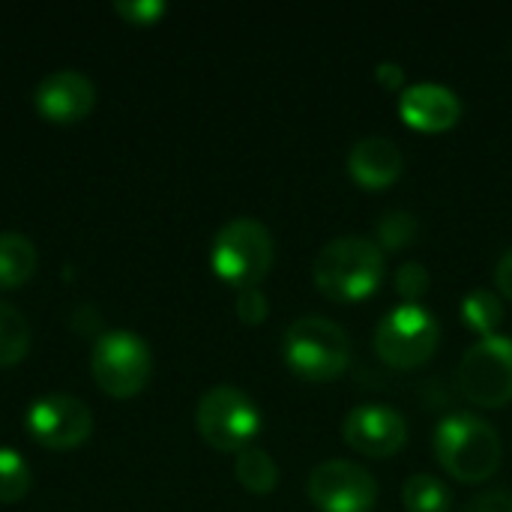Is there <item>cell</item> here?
Wrapping results in <instances>:
<instances>
[{"instance_id": "cell-1", "label": "cell", "mask_w": 512, "mask_h": 512, "mask_svg": "<svg viewBox=\"0 0 512 512\" xmlns=\"http://www.w3.org/2000/svg\"><path fill=\"white\" fill-rule=\"evenodd\" d=\"M387 264L375 240L360 234H342L330 240L312 264L315 288L336 303H357L372 297L384 282Z\"/></svg>"}, {"instance_id": "cell-2", "label": "cell", "mask_w": 512, "mask_h": 512, "mask_svg": "<svg viewBox=\"0 0 512 512\" xmlns=\"http://www.w3.org/2000/svg\"><path fill=\"white\" fill-rule=\"evenodd\" d=\"M435 459L441 468L459 480V483H486L498 474L504 447L495 432L483 417L477 414H450L435 426Z\"/></svg>"}, {"instance_id": "cell-3", "label": "cell", "mask_w": 512, "mask_h": 512, "mask_svg": "<svg viewBox=\"0 0 512 512\" xmlns=\"http://www.w3.org/2000/svg\"><path fill=\"white\" fill-rule=\"evenodd\" d=\"M282 357L300 381L324 384L348 369L351 342L336 321L321 315H303L288 324L282 339Z\"/></svg>"}, {"instance_id": "cell-4", "label": "cell", "mask_w": 512, "mask_h": 512, "mask_svg": "<svg viewBox=\"0 0 512 512\" xmlns=\"http://www.w3.org/2000/svg\"><path fill=\"white\" fill-rule=\"evenodd\" d=\"M210 264L216 276L234 285L237 291L252 288L273 267V237L258 219H249V216L231 219L213 237Z\"/></svg>"}, {"instance_id": "cell-5", "label": "cell", "mask_w": 512, "mask_h": 512, "mask_svg": "<svg viewBox=\"0 0 512 512\" xmlns=\"http://www.w3.org/2000/svg\"><path fill=\"white\" fill-rule=\"evenodd\" d=\"M195 426L213 450L240 453L252 447L255 435L261 432V411L243 390L219 384L201 396L195 408Z\"/></svg>"}, {"instance_id": "cell-6", "label": "cell", "mask_w": 512, "mask_h": 512, "mask_svg": "<svg viewBox=\"0 0 512 512\" xmlns=\"http://www.w3.org/2000/svg\"><path fill=\"white\" fill-rule=\"evenodd\" d=\"M441 345L438 318L420 303H402L375 327V354L393 369H417Z\"/></svg>"}, {"instance_id": "cell-7", "label": "cell", "mask_w": 512, "mask_h": 512, "mask_svg": "<svg viewBox=\"0 0 512 512\" xmlns=\"http://www.w3.org/2000/svg\"><path fill=\"white\" fill-rule=\"evenodd\" d=\"M90 372L108 396H135L153 375L150 345L132 330H105L93 342Z\"/></svg>"}, {"instance_id": "cell-8", "label": "cell", "mask_w": 512, "mask_h": 512, "mask_svg": "<svg viewBox=\"0 0 512 512\" xmlns=\"http://www.w3.org/2000/svg\"><path fill=\"white\" fill-rule=\"evenodd\" d=\"M459 387L477 408H504L512 402V339L486 336L474 342L459 363Z\"/></svg>"}, {"instance_id": "cell-9", "label": "cell", "mask_w": 512, "mask_h": 512, "mask_svg": "<svg viewBox=\"0 0 512 512\" xmlns=\"http://www.w3.org/2000/svg\"><path fill=\"white\" fill-rule=\"evenodd\" d=\"M309 501L321 512H372L378 501L375 477L357 462L330 459L309 474Z\"/></svg>"}, {"instance_id": "cell-10", "label": "cell", "mask_w": 512, "mask_h": 512, "mask_svg": "<svg viewBox=\"0 0 512 512\" xmlns=\"http://www.w3.org/2000/svg\"><path fill=\"white\" fill-rule=\"evenodd\" d=\"M24 423L30 438L48 450H72L84 444L93 432L90 408L69 393H48L33 399L24 414Z\"/></svg>"}, {"instance_id": "cell-11", "label": "cell", "mask_w": 512, "mask_h": 512, "mask_svg": "<svg viewBox=\"0 0 512 512\" xmlns=\"http://www.w3.org/2000/svg\"><path fill=\"white\" fill-rule=\"evenodd\" d=\"M345 444L369 459H390L408 444V423L405 417L381 402L357 405L342 420Z\"/></svg>"}, {"instance_id": "cell-12", "label": "cell", "mask_w": 512, "mask_h": 512, "mask_svg": "<svg viewBox=\"0 0 512 512\" xmlns=\"http://www.w3.org/2000/svg\"><path fill=\"white\" fill-rule=\"evenodd\" d=\"M33 102L51 123H78L96 105V84L78 69H57L36 84Z\"/></svg>"}, {"instance_id": "cell-13", "label": "cell", "mask_w": 512, "mask_h": 512, "mask_svg": "<svg viewBox=\"0 0 512 512\" xmlns=\"http://www.w3.org/2000/svg\"><path fill=\"white\" fill-rule=\"evenodd\" d=\"M399 114L417 132H447L462 117V99L444 84L423 81L402 90Z\"/></svg>"}, {"instance_id": "cell-14", "label": "cell", "mask_w": 512, "mask_h": 512, "mask_svg": "<svg viewBox=\"0 0 512 512\" xmlns=\"http://www.w3.org/2000/svg\"><path fill=\"white\" fill-rule=\"evenodd\" d=\"M402 168H405L402 150L396 147V141L384 135H366L354 141V147L348 150V174L363 189L381 192L393 186L402 177Z\"/></svg>"}, {"instance_id": "cell-15", "label": "cell", "mask_w": 512, "mask_h": 512, "mask_svg": "<svg viewBox=\"0 0 512 512\" xmlns=\"http://www.w3.org/2000/svg\"><path fill=\"white\" fill-rule=\"evenodd\" d=\"M39 255L27 234L0 231V288H18L36 273Z\"/></svg>"}, {"instance_id": "cell-16", "label": "cell", "mask_w": 512, "mask_h": 512, "mask_svg": "<svg viewBox=\"0 0 512 512\" xmlns=\"http://www.w3.org/2000/svg\"><path fill=\"white\" fill-rule=\"evenodd\" d=\"M234 474H237L240 486L249 489L252 495H270L279 486V468L270 459V453L261 447L240 450L234 459Z\"/></svg>"}, {"instance_id": "cell-17", "label": "cell", "mask_w": 512, "mask_h": 512, "mask_svg": "<svg viewBox=\"0 0 512 512\" xmlns=\"http://www.w3.org/2000/svg\"><path fill=\"white\" fill-rule=\"evenodd\" d=\"M462 321L471 333H477L480 339L486 336H495L501 321H504V303L495 291H486V288H477L471 294L462 297Z\"/></svg>"}, {"instance_id": "cell-18", "label": "cell", "mask_w": 512, "mask_h": 512, "mask_svg": "<svg viewBox=\"0 0 512 512\" xmlns=\"http://www.w3.org/2000/svg\"><path fill=\"white\" fill-rule=\"evenodd\" d=\"M30 351V324L18 306L0 300V366H15Z\"/></svg>"}, {"instance_id": "cell-19", "label": "cell", "mask_w": 512, "mask_h": 512, "mask_svg": "<svg viewBox=\"0 0 512 512\" xmlns=\"http://www.w3.org/2000/svg\"><path fill=\"white\" fill-rule=\"evenodd\" d=\"M402 504L408 512H450L453 495L432 474H414L402 486Z\"/></svg>"}, {"instance_id": "cell-20", "label": "cell", "mask_w": 512, "mask_h": 512, "mask_svg": "<svg viewBox=\"0 0 512 512\" xmlns=\"http://www.w3.org/2000/svg\"><path fill=\"white\" fill-rule=\"evenodd\" d=\"M420 219L411 210H387L375 225V240L381 249H405L417 240Z\"/></svg>"}, {"instance_id": "cell-21", "label": "cell", "mask_w": 512, "mask_h": 512, "mask_svg": "<svg viewBox=\"0 0 512 512\" xmlns=\"http://www.w3.org/2000/svg\"><path fill=\"white\" fill-rule=\"evenodd\" d=\"M30 489V465L12 447H0V504H15Z\"/></svg>"}, {"instance_id": "cell-22", "label": "cell", "mask_w": 512, "mask_h": 512, "mask_svg": "<svg viewBox=\"0 0 512 512\" xmlns=\"http://www.w3.org/2000/svg\"><path fill=\"white\" fill-rule=\"evenodd\" d=\"M429 285H432V276L420 261H405L396 270V291L405 303H417L429 291Z\"/></svg>"}, {"instance_id": "cell-23", "label": "cell", "mask_w": 512, "mask_h": 512, "mask_svg": "<svg viewBox=\"0 0 512 512\" xmlns=\"http://www.w3.org/2000/svg\"><path fill=\"white\" fill-rule=\"evenodd\" d=\"M114 12L126 18L129 24H156L168 12V3L165 0H117Z\"/></svg>"}, {"instance_id": "cell-24", "label": "cell", "mask_w": 512, "mask_h": 512, "mask_svg": "<svg viewBox=\"0 0 512 512\" xmlns=\"http://www.w3.org/2000/svg\"><path fill=\"white\" fill-rule=\"evenodd\" d=\"M234 309H237V318L243 324H261L267 318V312H270V303H267V294L258 285H252V288H240L237 291Z\"/></svg>"}, {"instance_id": "cell-25", "label": "cell", "mask_w": 512, "mask_h": 512, "mask_svg": "<svg viewBox=\"0 0 512 512\" xmlns=\"http://www.w3.org/2000/svg\"><path fill=\"white\" fill-rule=\"evenodd\" d=\"M465 512H512V492H504V489L483 492L468 501Z\"/></svg>"}, {"instance_id": "cell-26", "label": "cell", "mask_w": 512, "mask_h": 512, "mask_svg": "<svg viewBox=\"0 0 512 512\" xmlns=\"http://www.w3.org/2000/svg\"><path fill=\"white\" fill-rule=\"evenodd\" d=\"M375 78H378V84H381V87H387V90H399V87H402V81H405V69H402L399 63L384 60V63H378Z\"/></svg>"}, {"instance_id": "cell-27", "label": "cell", "mask_w": 512, "mask_h": 512, "mask_svg": "<svg viewBox=\"0 0 512 512\" xmlns=\"http://www.w3.org/2000/svg\"><path fill=\"white\" fill-rule=\"evenodd\" d=\"M495 285L501 288V294L512 300V249H507L495 267Z\"/></svg>"}, {"instance_id": "cell-28", "label": "cell", "mask_w": 512, "mask_h": 512, "mask_svg": "<svg viewBox=\"0 0 512 512\" xmlns=\"http://www.w3.org/2000/svg\"><path fill=\"white\" fill-rule=\"evenodd\" d=\"M510 57H512V48H510Z\"/></svg>"}]
</instances>
